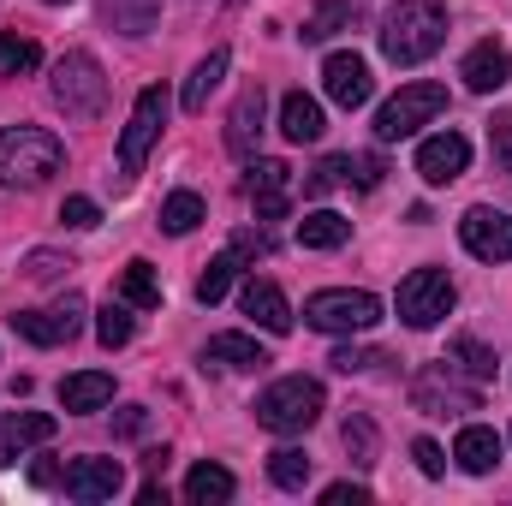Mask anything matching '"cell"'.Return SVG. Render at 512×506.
<instances>
[{
	"mask_svg": "<svg viewBox=\"0 0 512 506\" xmlns=\"http://www.w3.org/2000/svg\"><path fill=\"white\" fill-rule=\"evenodd\" d=\"M203 364H221V370H262L268 352L256 346L251 334H215V340L203 346Z\"/></svg>",
	"mask_w": 512,
	"mask_h": 506,
	"instance_id": "603a6c76",
	"label": "cell"
},
{
	"mask_svg": "<svg viewBox=\"0 0 512 506\" xmlns=\"http://www.w3.org/2000/svg\"><path fill=\"white\" fill-rule=\"evenodd\" d=\"M322 501H328V506H346V501L364 506V501H370V489H364V483H328V489H322Z\"/></svg>",
	"mask_w": 512,
	"mask_h": 506,
	"instance_id": "7bdbcfd3",
	"label": "cell"
},
{
	"mask_svg": "<svg viewBox=\"0 0 512 506\" xmlns=\"http://www.w3.org/2000/svg\"><path fill=\"white\" fill-rule=\"evenodd\" d=\"M131 334H137V322H131V304H126V298H108V304L96 310V340H102L108 352H120Z\"/></svg>",
	"mask_w": 512,
	"mask_h": 506,
	"instance_id": "f546056e",
	"label": "cell"
},
{
	"mask_svg": "<svg viewBox=\"0 0 512 506\" xmlns=\"http://www.w3.org/2000/svg\"><path fill=\"white\" fill-rule=\"evenodd\" d=\"M262 114H268V96H262V84H251V90L233 102V114H227V149H233V155H256Z\"/></svg>",
	"mask_w": 512,
	"mask_h": 506,
	"instance_id": "d6986e66",
	"label": "cell"
},
{
	"mask_svg": "<svg viewBox=\"0 0 512 506\" xmlns=\"http://www.w3.org/2000/svg\"><path fill=\"white\" fill-rule=\"evenodd\" d=\"M334 185H340V155H328V161H322V167L304 179V197H328Z\"/></svg>",
	"mask_w": 512,
	"mask_h": 506,
	"instance_id": "f35d334b",
	"label": "cell"
},
{
	"mask_svg": "<svg viewBox=\"0 0 512 506\" xmlns=\"http://www.w3.org/2000/svg\"><path fill=\"white\" fill-rule=\"evenodd\" d=\"M441 108H447V84L417 78V84H405L393 102H382V114H376V137H382V143H399V137L423 131L435 114H441Z\"/></svg>",
	"mask_w": 512,
	"mask_h": 506,
	"instance_id": "52a82bcc",
	"label": "cell"
},
{
	"mask_svg": "<svg viewBox=\"0 0 512 506\" xmlns=\"http://www.w3.org/2000/svg\"><path fill=\"white\" fill-rule=\"evenodd\" d=\"M30 483H42V489H48V483H60V471H54V465H30Z\"/></svg>",
	"mask_w": 512,
	"mask_h": 506,
	"instance_id": "bcb514c9",
	"label": "cell"
},
{
	"mask_svg": "<svg viewBox=\"0 0 512 506\" xmlns=\"http://www.w3.org/2000/svg\"><path fill=\"white\" fill-rule=\"evenodd\" d=\"M120 298H126L131 310H155L161 304V280H155L149 262H126L120 268Z\"/></svg>",
	"mask_w": 512,
	"mask_h": 506,
	"instance_id": "f1b7e54d",
	"label": "cell"
},
{
	"mask_svg": "<svg viewBox=\"0 0 512 506\" xmlns=\"http://www.w3.org/2000/svg\"><path fill=\"white\" fill-rule=\"evenodd\" d=\"M239 495V483H233V471L227 465H191V477H185V501L197 506H221Z\"/></svg>",
	"mask_w": 512,
	"mask_h": 506,
	"instance_id": "484cf974",
	"label": "cell"
},
{
	"mask_svg": "<svg viewBox=\"0 0 512 506\" xmlns=\"http://www.w3.org/2000/svg\"><path fill=\"white\" fill-rule=\"evenodd\" d=\"M465 167H471V137H465V131H435V137L417 143V173H423V185H453Z\"/></svg>",
	"mask_w": 512,
	"mask_h": 506,
	"instance_id": "8fae6325",
	"label": "cell"
},
{
	"mask_svg": "<svg viewBox=\"0 0 512 506\" xmlns=\"http://www.w3.org/2000/svg\"><path fill=\"white\" fill-rule=\"evenodd\" d=\"M227 66H233V54H227V48H209V60H197V66H191L185 96H179V102H185V114H203V108H209V96L221 90Z\"/></svg>",
	"mask_w": 512,
	"mask_h": 506,
	"instance_id": "44dd1931",
	"label": "cell"
},
{
	"mask_svg": "<svg viewBox=\"0 0 512 506\" xmlns=\"http://www.w3.org/2000/svg\"><path fill=\"white\" fill-rule=\"evenodd\" d=\"M60 221H66V227H96L102 209H96L90 197H66V203H60Z\"/></svg>",
	"mask_w": 512,
	"mask_h": 506,
	"instance_id": "ab89813d",
	"label": "cell"
},
{
	"mask_svg": "<svg viewBox=\"0 0 512 506\" xmlns=\"http://www.w3.org/2000/svg\"><path fill=\"white\" fill-rule=\"evenodd\" d=\"M352 18H358V0H328V6H316V12L304 18L298 36H304V42H328V36H340Z\"/></svg>",
	"mask_w": 512,
	"mask_h": 506,
	"instance_id": "83f0119b",
	"label": "cell"
},
{
	"mask_svg": "<svg viewBox=\"0 0 512 506\" xmlns=\"http://www.w3.org/2000/svg\"><path fill=\"white\" fill-rule=\"evenodd\" d=\"M48 6H66V0H48Z\"/></svg>",
	"mask_w": 512,
	"mask_h": 506,
	"instance_id": "7dc6e473",
	"label": "cell"
},
{
	"mask_svg": "<svg viewBox=\"0 0 512 506\" xmlns=\"http://www.w3.org/2000/svg\"><path fill=\"white\" fill-rule=\"evenodd\" d=\"M280 131H286V137H292V143H316V137H322V102H316V96H304V90H292V96H286V102H280Z\"/></svg>",
	"mask_w": 512,
	"mask_h": 506,
	"instance_id": "cb8c5ba5",
	"label": "cell"
},
{
	"mask_svg": "<svg viewBox=\"0 0 512 506\" xmlns=\"http://www.w3.org/2000/svg\"><path fill=\"white\" fill-rule=\"evenodd\" d=\"M411 399H417V411H429V417H459V411H477V405H483L477 387H459V381H453V364H447V358L429 364L423 376L411 381Z\"/></svg>",
	"mask_w": 512,
	"mask_h": 506,
	"instance_id": "30bf717a",
	"label": "cell"
},
{
	"mask_svg": "<svg viewBox=\"0 0 512 506\" xmlns=\"http://www.w3.org/2000/svg\"><path fill=\"white\" fill-rule=\"evenodd\" d=\"M12 328L30 340V346H66L78 328H84V298L78 292H66L60 304H48V310H18L12 316Z\"/></svg>",
	"mask_w": 512,
	"mask_h": 506,
	"instance_id": "9c48e42d",
	"label": "cell"
},
{
	"mask_svg": "<svg viewBox=\"0 0 512 506\" xmlns=\"http://www.w3.org/2000/svg\"><path fill=\"white\" fill-rule=\"evenodd\" d=\"M54 441V417L48 411H6L0 417V465H18L24 447H42Z\"/></svg>",
	"mask_w": 512,
	"mask_h": 506,
	"instance_id": "2e32d148",
	"label": "cell"
},
{
	"mask_svg": "<svg viewBox=\"0 0 512 506\" xmlns=\"http://www.w3.org/2000/svg\"><path fill=\"white\" fill-rule=\"evenodd\" d=\"M346 239H352V221L334 215V209H316V215L298 221V245H304V251H340Z\"/></svg>",
	"mask_w": 512,
	"mask_h": 506,
	"instance_id": "d4e9b609",
	"label": "cell"
},
{
	"mask_svg": "<svg viewBox=\"0 0 512 506\" xmlns=\"http://www.w3.org/2000/svg\"><path fill=\"white\" fill-rule=\"evenodd\" d=\"M42 66V48L30 42V36H12V30H0V72H36Z\"/></svg>",
	"mask_w": 512,
	"mask_h": 506,
	"instance_id": "e575fe53",
	"label": "cell"
},
{
	"mask_svg": "<svg viewBox=\"0 0 512 506\" xmlns=\"http://www.w3.org/2000/svg\"><path fill=\"white\" fill-rule=\"evenodd\" d=\"M489 143H495V161L512 173V114H501V120L489 126Z\"/></svg>",
	"mask_w": 512,
	"mask_h": 506,
	"instance_id": "b9f144b4",
	"label": "cell"
},
{
	"mask_svg": "<svg viewBox=\"0 0 512 506\" xmlns=\"http://www.w3.org/2000/svg\"><path fill=\"white\" fill-rule=\"evenodd\" d=\"M328 364L352 376V370H376V364H387V358H382V352H376V346H340V352H334Z\"/></svg>",
	"mask_w": 512,
	"mask_h": 506,
	"instance_id": "74e56055",
	"label": "cell"
},
{
	"mask_svg": "<svg viewBox=\"0 0 512 506\" xmlns=\"http://www.w3.org/2000/svg\"><path fill=\"white\" fill-rule=\"evenodd\" d=\"M143 423H149L143 405H126V411H120V435H143Z\"/></svg>",
	"mask_w": 512,
	"mask_h": 506,
	"instance_id": "f6af8a7d",
	"label": "cell"
},
{
	"mask_svg": "<svg viewBox=\"0 0 512 506\" xmlns=\"http://www.w3.org/2000/svg\"><path fill=\"white\" fill-rule=\"evenodd\" d=\"M411 459H417V471H423V477H441V471H447V459H441V447H435V441H411Z\"/></svg>",
	"mask_w": 512,
	"mask_h": 506,
	"instance_id": "60d3db41",
	"label": "cell"
},
{
	"mask_svg": "<svg viewBox=\"0 0 512 506\" xmlns=\"http://www.w3.org/2000/svg\"><path fill=\"white\" fill-rule=\"evenodd\" d=\"M239 304H245V316H251L256 328H268V334H286L292 328V304H286V292L274 286V280H245V292H239Z\"/></svg>",
	"mask_w": 512,
	"mask_h": 506,
	"instance_id": "ac0fdd59",
	"label": "cell"
},
{
	"mask_svg": "<svg viewBox=\"0 0 512 506\" xmlns=\"http://www.w3.org/2000/svg\"><path fill=\"white\" fill-rule=\"evenodd\" d=\"M453 280H447V268H411L405 280H399V322L405 328H435V322H447V310H453Z\"/></svg>",
	"mask_w": 512,
	"mask_h": 506,
	"instance_id": "8992f818",
	"label": "cell"
},
{
	"mask_svg": "<svg viewBox=\"0 0 512 506\" xmlns=\"http://www.w3.org/2000/svg\"><path fill=\"white\" fill-rule=\"evenodd\" d=\"M66 167V143L42 126H6L0 131V185L6 191H36Z\"/></svg>",
	"mask_w": 512,
	"mask_h": 506,
	"instance_id": "7a4b0ae2",
	"label": "cell"
},
{
	"mask_svg": "<svg viewBox=\"0 0 512 506\" xmlns=\"http://www.w3.org/2000/svg\"><path fill=\"white\" fill-rule=\"evenodd\" d=\"M453 459H459V471L489 477V471L501 465V435H495V429H483V423H465V429H459V441H453Z\"/></svg>",
	"mask_w": 512,
	"mask_h": 506,
	"instance_id": "ffe728a7",
	"label": "cell"
},
{
	"mask_svg": "<svg viewBox=\"0 0 512 506\" xmlns=\"http://www.w3.org/2000/svg\"><path fill=\"white\" fill-rule=\"evenodd\" d=\"M54 102L72 114V120H96L108 108V72L90 48H66L54 60Z\"/></svg>",
	"mask_w": 512,
	"mask_h": 506,
	"instance_id": "277c9868",
	"label": "cell"
},
{
	"mask_svg": "<svg viewBox=\"0 0 512 506\" xmlns=\"http://www.w3.org/2000/svg\"><path fill=\"white\" fill-rule=\"evenodd\" d=\"M155 12H161V0H102V18L120 36H149L155 30Z\"/></svg>",
	"mask_w": 512,
	"mask_h": 506,
	"instance_id": "4316f807",
	"label": "cell"
},
{
	"mask_svg": "<svg viewBox=\"0 0 512 506\" xmlns=\"http://www.w3.org/2000/svg\"><path fill=\"white\" fill-rule=\"evenodd\" d=\"M376 42H382V54L393 66H423V60L447 42V12H441V0H399V6H387Z\"/></svg>",
	"mask_w": 512,
	"mask_h": 506,
	"instance_id": "6da1fadb",
	"label": "cell"
},
{
	"mask_svg": "<svg viewBox=\"0 0 512 506\" xmlns=\"http://www.w3.org/2000/svg\"><path fill=\"white\" fill-rule=\"evenodd\" d=\"M459 239H465V251L477 262H512V215H501V209H465Z\"/></svg>",
	"mask_w": 512,
	"mask_h": 506,
	"instance_id": "7c38bea8",
	"label": "cell"
},
{
	"mask_svg": "<svg viewBox=\"0 0 512 506\" xmlns=\"http://www.w3.org/2000/svg\"><path fill=\"white\" fill-rule=\"evenodd\" d=\"M387 173L382 155H340V185H358V191H376Z\"/></svg>",
	"mask_w": 512,
	"mask_h": 506,
	"instance_id": "8d00e7d4",
	"label": "cell"
},
{
	"mask_svg": "<svg viewBox=\"0 0 512 506\" xmlns=\"http://www.w3.org/2000/svg\"><path fill=\"white\" fill-rule=\"evenodd\" d=\"M161 227L179 233V239L197 233V227H203V197H197V191H173V197L161 203Z\"/></svg>",
	"mask_w": 512,
	"mask_h": 506,
	"instance_id": "1f68e13d",
	"label": "cell"
},
{
	"mask_svg": "<svg viewBox=\"0 0 512 506\" xmlns=\"http://www.w3.org/2000/svg\"><path fill=\"white\" fill-rule=\"evenodd\" d=\"M268 477H274L280 489H304V483H310V453H304V447H274V453H268Z\"/></svg>",
	"mask_w": 512,
	"mask_h": 506,
	"instance_id": "d6a6232c",
	"label": "cell"
},
{
	"mask_svg": "<svg viewBox=\"0 0 512 506\" xmlns=\"http://www.w3.org/2000/svg\"><path fill=\"white\" fill-rule=\"evenodd\" d=\"M322 90H328V102H340V108H364L370 90H376L370 60H364V54H328V60H322Z\"/></svg>",
	"mask_w": 512,
	"mask_h": 506,
	"instance_id": "4fadbf2b",
	"label": "cell"
},
{
	"mask_svg": "<svg viewBox=\"0 0 512 506\" xmlns=\"http://www.w3.org/2000/svg\"><path fill=\"white\" fill-rule=\"evenodd\" d=\"M233 280H239V251H221L203 274H197V304H221Z\"/></svg>",
	"mask_w": 512,
	"mask_h": 506,
	"instance_id": "4dcf8cb0",
	"label": "cell"
},
{
	"mask_svg": "<svg viewBox=\"0 0 512 506\" xmlns=\"http://www.w3.org/2000/svg\"><path fill=\"white\" fill-rule=\"evenodd\" d=\"M161 126H167V90H161V84H149V90L137 96V108H131L126 131H120V167H126V173L143 167V155L155 149Z\"/></svg>",
	"mask_w": 512,
	"mask_h": 506,
	"instance_id": "ba28073f",
	"label": "cell"
},
{
	"mask_svg": "<svg viewBox=\"0 0 512 506\" xmlns=\"http://www.w3.org/2000/svg\"><path fill=\"white\" fill-rule=\"evenodd\" d=\"M304 322L316 334H370L382 322V298L376 292H352V286H328L304 298Z\"/></svg>",
	"mask_w": 512,
	"mask_h": 506,
	"instance_id": "5b68a950",
	"label": "cell"
},
{
	"mask_svg": "<svg viewBox=\"0 0 512 506\" xmlns=\"http://www.w3.org/2000/svg\"><path fill=\"white\" fill-rule=\"evenodd\" d=\"M60 483H66L72 501H114L126 489V465L120 459H72Z\"/></svg>",
	"mask_w": 512,
	"mask_h": 506,
	"instance_id": "5bb4252c",
	"label": "cell"
},
{
	"mask_svg": "<svg viewBox=\"0 0 512 506\" xmlns=\"http://www.w3.org/2000/svg\"><path fill=\"white\" fill-rule=\"evenodd\" d=\"M340 435H346V453H352V465H376V423H370L364 411H352Z\"/></svg>",
	"mask_w": 512,
	"mask_h": 506,
	"instance_id": "d590c367",
	"label": "cell"
},
{
	"mask_svg": "<svg viewBox=\"0 0 512 506\" xmlns=\"http://www.w3.org/2000/svg\"><path fill=\"white\" fill-rule=\"evenodd\" d=\"M245 191H251V203H256L262 221H280L286 203H292V167H286V161H256L251 179H245Z\"/></svg>",
	"mask_w": 512,
	"mask_h": 506,
	"instance_id": "9a60e30c",
	"label": "cell"
},
{
	"mask_svg": "<svg viewBox=\"0 0 512 506\" xmlns=\"http://www.w3.org/2000/svg\"><path fill=\"white\" fill-rule=\"evenodd\" d=\"M447 364H459L471 381H483V376H495V352L483 346V340H471V334H459L453 346H447Z\"/></svg>",
	"mask_w": 512,
	"mask_h": 506,
	"instance_id": "836d02e7",
	"label": "cell"
},
{
	"mask_svg": "<svg viewBox=\"0 0 512 506\" xmlns=\"http://www.w3.org/2000/svg\"><path fill=\"white\" fill-rule=\"evenodd\" d=\"M114 399V376L108 370H78V376L60 381V405L66 411H102Z\"/></svg>",
	"mask_w": 512,
	"mask_h": 506,
	"instance_id": "7402d4cb",
	"label": "cell"
},
{
	"mask_svg": "<svg viewBox=\"0 0 512 506\" xmlns=\"http://www.w3.org/2000/svg\"><path fill=\"white\" fill-rule=\"evenodd\" d=\"M459 78H465V90L495 96V90L512 78V54L501 48V42H477V48L465 54V66H459Z\"/></svg>",
	"mask_w": 512,
	"mask_h": 506,
	"instance_id": "e0dca14e",
	"label": "cell"
},
{
	"mask_svg": "<svg viewBox=\"0 0 512 506\" xmlns=\"http://www.w3.org/2000/svg\"><path fill=\"white\" fill-rule=\"evenodd\" d=\"M322 405H328V393H322V381L310 376H280L274 387H262L256 393V423L268 429V435H304L316 417H322Z\"/></svg>",
	"mask_w": 512,
	"mask_h": 506,
	"instance_id": "3957f363",
	"label": "cell"
},
{
	"mask_svg": "<svg viewBox=\"0 0 512 506\" xmlns=\"http://www.w3.org/2000/svg\"><path fill=\"white\" fill-rule=\"evenodd\" d=\"M60 268H72V262H60L54 251H36V256H30V280H54Z\"/></svg>",
	"mask_w": 512,
	"mask_h": 506,
	"instance_id": "ee69618b",
	"label": "cell"
}]
</instances>
